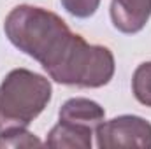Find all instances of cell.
Wrapping results in <instances>:
<instances>
[{
  "instance_id": "obj_1",
  "label": "cell",
  "mask_w": 151,
  "mask_h": 149,
  "mask_svg": "<svg viewBox=\"0 0 151 149\" xmlns=\"http://www.w3.org/2000/svg\"><path fill=\"white\" fill-rule=\"evenodd\" d=\"M4 30L11 44L37 60L46 72L62 60L76 35L58 14L27 4L7 14Z\"/></svg>"
},
{
  "instance_id": "obj_2",
  "label": "cell",
  "mask_w": 151,
  "mask_h": 149,
  "mask_svg": "<svg viewBox=\"0 0 151 149\" xmlns=\"http://www.w3.org/2000/svg\"><path fill=\"white\" fill-rule=\"evenodd\" d=\"M51 82L28 69H14L0 84V135L27 128L51 100Z\"/></svg>"
},
{
  "instance_id": "obj_3",
  "label": "cell",
  "mask_w": 151,
  "mask_h": 149,
  "mask_svg": "<svg viewBox=\"0 0 151 149\" xmlns=\"http://www.w3.org/2000/svg\"><path fill=\"white\" fill-rule=\"evenodd\" d=\"M47 75L65 86L102 88L114 75V56L109 47L88 44L76 34L62 60Z\"/></svg>"
},
{
  "instance_id": "obj_4",
  "label": "cell",
  "mask_w": 151,
  "mask_h": 149,
  "mask_svg": "<svg viewBox=\"0 0 151 149\" xmlns=\"http://www.w3.org/2000/svg\"><path fill=\"white\" fill-rule=\"evenodd\" d=\"M100 149L141 148L151 149V123L141 116L123 114L100 123L95 130Z\"/></svg>"
},
{
  "instance_id": "obj_5",
  "label": "cell",
  "mask_w": 151,
  "mask_h": 149,
  "mask_svg": "<svg viewBox=\"0 0 151 149\" xmlns=\"http://www.w3.org/2000/svg\"><path fill=\"white\" fill-rule=\"evenodd\" d=\"M151 18V0H113L111 19L123 34L141 32Z\"/></svg>"
},
{
  "instance_id": "obj_6",
  "label": "cell",
  "mask_w": 151,
  "mask_h": 149,
  "mask_svg": "<svg viewBox=\"0 0 151 149\" xmlns=\"http://www.w3.org/2000/svg\"><path fill=\"white\" fill-rule=\"evenodd\" d=\"M58 117L62 123H69V125H76L81 128H88L91 132H95L100 123H104L106 117V111L100 104L90 100V98H69L58 112Z\"/></svg>"
},
{
  "instance_id": "obj_7",
  "label": "cell",
  "mask_w": 151,
  "mask_h": 149,
  "mask_svg": "<svg viewBox=\"0 0 151 149\" xmlns=\"http://www.w3.org/2000/svg\"><path fill=\"white\" fill-rule=\"evenodd\" d=\"M95 132L88 128H81L76 125L62 123L55 125L51 132L47 133L46 146L49 148H81V149H90L91 148V135Z\"/></svg>"
},
{
  "instance_id": "obj_8",
  "label": "cell",
  "mask_w": 151,
  "mask_h": 149,
  "mask_svg": "<svg viewBox=\"0 0 151 149\" xmlns=\"http://www.w3.org/2000/svg\"><path fill=\"white\" fill-rule=\"evenodd\" d=\"M132 91L139 104L151 107V62L141 63L132 77Z\"/></svg>"
},
{
  "instance_id": "obj_9",
  "label": "cell",
  "mask_w": 151,
  "mask_h": 149,
  "mask_svg": "<svg viewBox=\"0 0 151 149\" xmlns=\"http://www.w3.org/2000/svg\"><path fill=\"white\" fill-rule=\"evenodd\" d=\"M34 146H42V142L25 128L11 130L0 135V148H34Z\"/></svg>"
},
{
  "instance_id": "obj_10",
  "label": "cell",
  "mask_w": 151,
  "mask_h": 149,
  "mask_svg": "<svg viewBox=\"0 0 151 149\" xmlns=\"http://www.w3.org/2000/svg\"><path fill=\"white\" fill-rule=\"evenodd\" d=\"M63 9L76 18H90L97 12L100 0H60Z\"/></svg>"
}]
</instances>
